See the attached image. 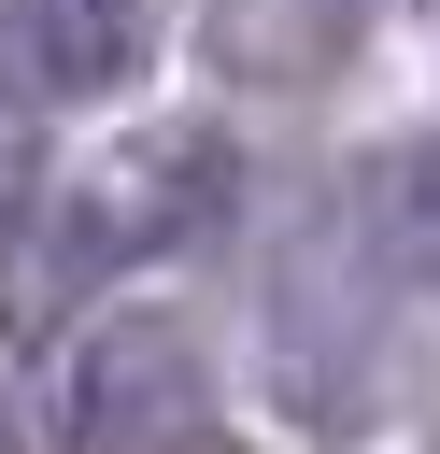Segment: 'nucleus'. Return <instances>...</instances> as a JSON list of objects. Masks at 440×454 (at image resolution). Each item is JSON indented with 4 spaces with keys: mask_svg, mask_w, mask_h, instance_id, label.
Segmentation results:
<instances>
[{
    "mask_svg": "<svg viewBox=\"0 0 440 454\" xmlns=\"http://www.w3.org/2000/svg\"><path fill=\"white\" fill-rule=\"evenodd\" d=\"M227 199H241V156L199 114H156V128L99 142L85 170L28 184V213H14V312H57V298H85L114 270H156V255L213 241Z\"/></svg>",
    "mask_w": 440,
    "mask_h": 454,
    "instance_id": "obj_1",
    "label": "nucleus"
},
{
    "mask_svg": "<svg viewBox=\"0 0 440 454\" xmlns=\"http://www.w3.org/2000/svg\"><path fill=\"white\" fill-rule=\"evenodd\" d=\"M199 411H213V355L156 298H114V312L57 326L43 369H28V440L43 454H185Z\"/></svg>",
    "mask_w": 440,
    "mask_h": 454,
    "instance_id": "obj_2",
    "label": "nucleus"
},
{
    "mask_svg": "<svg viewBox=\"0 0 440 454\" xmlns=\"http://www.w3.org/2000/svg\"><path fill=\"white\" fill-rule=\"evenodd\" d=\"M142 0H0V99H99L142 71Z\"/></svg>",
    "mask_w": 440,
    "mask_h": 454,
    "instance_id": "obj_3",
    "label": "nucleus"
},
{
    "mask_svg": "<svg viewBox=\"0 0 440 454\" xmlns=\"http://www.w3.org/2000/svg\"><path fill=\"white\" fill-rule=\"evenodd\" d=\"M341 227L369 241V270H383V284L440 298V128H397V142H369V156H355V199H341Z\"/></svg>",
    "mask_w": 440,
    "mask_h": 454,
    "instance_id": "obj_4",
    "label": "nucleus"
},
{
    "mask_svg": "<svg viewBox=\"0 0 440 454\" xmlns=\"http://www.w3.org/2000/svg\"><path fill=\"white\" fill-rule=\"evenodd\" d=\"M369 0H199V43L227 85H326L355 57Z\"/></svg>",
    "mask_w": 440,
    "mask_h": 454,
    "instance_id": "obj_5",
    "label": "nucleus"
},
{
    "mask_svg": "<svg viewBox=\"0 0 440 454\" xmlns=\"http://www.w3.org/2000/svg\"><path fill=\"white\" fill-rule=\"evenodd\" d=\"M426 454H440V440H426Z\"/></svg>",
    "mask_w": 440,
    "mask_h": 454,
    "instance_id": "obj_6",
    "label": "nucleus"
}]
</instances>
